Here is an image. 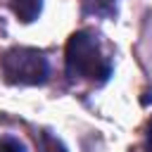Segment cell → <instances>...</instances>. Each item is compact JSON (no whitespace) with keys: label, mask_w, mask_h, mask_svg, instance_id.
Here are the masks:
<instances>
[{"label":"cell","mask_w":152,"mask_h":152,"mask_svg":"<svg viewBox=\"0 0 152 152\" xmlns=\"http://www.w3.org/2000/svg\"><path fill=\"white\" fill-rule=\"evenodd\" d=\"M0 71L7 83L17 86H43L50 76L48 57L36 48L14 45L2 52L0 57Z\"/></svg>","instance_id":"7a4b0ae2"},{"label":"cell","mask_w":152,"mask_h":152,"mask_svg":"<svg viewBox=\"0 0 152 152\" xmlns=\"http://www.w3.org/2000/svg\"><path fill=\"white\" fill-rule=\"evenodd\" d=\"M145 152H152V116L147 121V133H145Z\"/></svg>","instance_id":"8992f818"},{"label":"cell","mask_w":152,"mask_h":152,"mask_svg":"<svg viewBox=\"0 0 152 152\" xmlns=\"http://www.w3.org/2000/svg\"><path fill=\"white\" fill-rule=\"evenodd\" d=\"M40 152H69L64 145H62V140H57L52 133H48V131H43L40 133Z\"/></svg>","instance_id":"277c9868"},{"label":"cell","mask_w":152,"mask_h":152,"mask_svg":"<svg viewBox=\"0 0 152 152\" xmlns=\"http://www.w3.org/2000/svg\"><path fill=\"white\" fill-rule=\"evenodd\" d=\"M64 69L71 78H83L90 83H104L109 81L114 64L104 55L97 36L93 31H74L64 45Z\"/></svg>","instance_id":"6da1fadb"},{"label":"cell","mask_w":152,"mask_h":152,"mask_svg":"<svg viewBox=\"0 0 152 152\" xmlns=\"http://www.w3.org/2000/svg\"><path fill=\"white\" fill-rule=\"evenodd\" d=\"M10 7L19 21L31 24L38 19V14L43 10V0H10Z\"/></svg>","instance_id":"3957f363"},{"label":"cell","mask_w":152,"mask_h":152,"mask_svg":"<svg viewBox=\"0 0 152 152\" xmlns=\"http://www.w3.org/2000/svg\"><path fill=\"white\" fill-rule=\"evenodd\" d=\"M0 152H26L24 142L12 138V135H2L0 138Z\"/></svg>","instance_id":"5b68a950"},{"label":"cell","mask_w":152,"mask_h":152,"mask_svg":"<svg viewBox=\"0 0 152 152\" xmlns=\"http://www.w3.org/2000/svg\"><path fill=\"white\" fill-rule=\"evenodd\" d=\"M102 2H112V0H102Z\"/></svg>","instance_id":"52a82bcc"}]
</instances>
